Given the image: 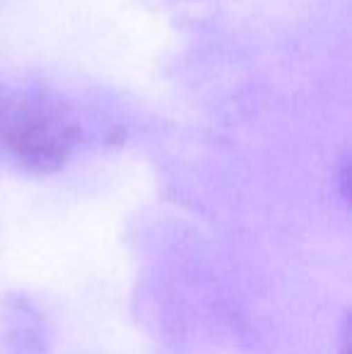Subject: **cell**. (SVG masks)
<instances>
[{"label": "cell", "mask_w": 352, "mask_h": 354, "mask_svg": "<svg viewBox=\"0 0 352 354\" xmlns=\"http://www.w3.org/2000/svg\"><path fill=\"white\" fill-rule=\"evenodd\" d=\"M15 145L22 152H58L66 145V128L53 118L29 116L15 126Z\"/></svg>", "instance_id": "6da1fadb"}]
</instances>
